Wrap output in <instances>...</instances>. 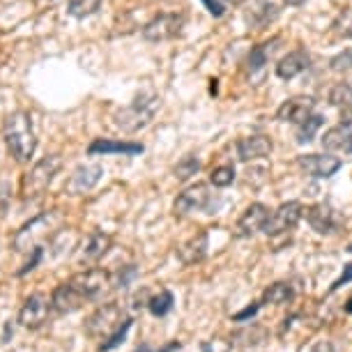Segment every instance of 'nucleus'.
Masks as SVG:
<instances>
[{"mask_svg": "<svg viewBox=\"0 0 352 352\" xmlns=\"http://www.w3.org/2000/svg\"><path fill=\"white\" fill-rule=\"evenodd\" d=\"M5 143L12 152V157L16 162H30V157L35 155L37 138L32 131V120L25 111H16L8 116L5 120Z\"/></svg>", "mask_w": 352, "mask_h": 352, "instance_id": "1", "label": "nucleus"}, {"mask_svg": "<svg viewBox=\"0 0 352 352\" xmlns=\"http://www.w3.org/2000/svg\"><path fill=\"white\" fill-rule=\"evenodd\" d=\"M159 109V97L155 92H143V95H138L134 102L129 106H124L116 113V127L127 131V134H134V131L148 127L150 120L155 118V113Z\"/></svg>", "mask_w": 352, "mask_h": 352, "instance_id": "2", "label": "nucleus"}, {"mask_svg": "<svg viewBox=\"0 0 352 352\" xmlns=\"http://www.w3.org/2000/svg\"><path fill=\"white\" fill-rule=\"evenodd\" d=\"M58 221H60V217H58L56 212H44V214L30 219V221L14 235L12 247H14V251H19V254H28V251L32 254L37 247H42V242L46 237H51L53 232H56L53 228L58 226Z\"/></svg>", "mask_w": 352, "mask_h": 352, "instance_id": "3", "label": "nucleus"}, {"mask_svg": "<svg viewBox=\"0 0 352 352\" xmlns=\"http://www.w3.org/2000/svg\"><path fill=\"white\" fill-rule=\"evenodd\" d=\"M63 168V159L58 155L44 157L42 162H37L32 168L25 173L21 180V194L23 198H37L42 196L49 184L53 182V177L58 175V170Z\"/></svg>", "mask_w": 352, "mask_h": 352, "instance_id": "4", "label": "nucleus"}, {"mask_svg": "<svg viewBox=\"0 0 352 352\" xmlns=\"http://www.w3.org/2000/svg\"><path fill=\"white\" fill-rule=\"evenodd\" d=\"M74 283V288L81 292V297L85 302H99L109 295V290L113 288V281H111V274L106 270H99V267H90V270H83L78 272L69 278Z\"/></svg>", "mask_w": 352, "mask_h": 352, "instance_id": "5", "label": "nucleus"}, {"mask_svg": "<svg viewBox=\"0 0 352 352\" xmlns=\"http://www.w3.org/2000/svg\"><path fill=\"white\" fill-rule=\"evenodd\" d=\"M304 214V208L302 203L297 201H288L283 205H278L274 212H270L267 221L263 226V232L267 237H278V235H285L300 223V219Z\"/></svg>", "mask_w": 352, "mask_h": 352, "instance_id": "6", "label": "nucleus"}, {"mask_svg": "<svg viewBox=\"0 0 352 352\" xmlns=\"http://www.w3.org/2000/svg\"><path fill=\"white\" fill-rule=\"evenodd\" d=\"M122 322H124L122 309L118 307L116 302H109V304H102V307L88 318V322H85V331L95 338H109Z\"/></svg>", "mask_w": 352, "mask_h": 352, "instance_id": "7", "label": "nucleus"}, {"mask_svg": "<svg viewBox=\"0 0 352 352\" xmlns=\"http://www.w3.org/2000/svg\"><path fill=\"white\" fill-rule=\"evenodd\" d=\"M184 23H187L184 14H159L143 25V37L148 42H168V39L180 35Z\"/></svg>", "mask_w": 352, "mask_h": 352, "instance_id": "8", "label": "nucleus"}, {"mask_svg": "<svg viewBox=\"0 0 352 352\" xmlns=\"http://www.w3.org/2000/svg\"><path fill=\"white\" fill-rule=\"evenodd\" d=\"M212 208V194L208 184H194V187L184 189L180 196L175 198V210L177 217L191 214V212H201V210H210Z\"/></svg>", "mask_w": 352, "mask_h": 352, "instance_id": "9", "label": "nucleus"}, {"mask_svg": "<svg viewBox=\"0 0 352 352\" xmlns=\"http://www.w3.org/2000/svg\"><path fill=\"white\" fill-rule=\"evenodd\" d=\"M307 221L318 235H334V232L343 226V219L338 217V212L331 208L329 203L311 205L307 210Z\"/></svg>", "mask_w": 352, "mask_h": 352, "instance_id": "10", "label": "nucleus"}, {"mask_svg": "<svg viewBox=\"0 0 352 352\" xmlns=\"http://www.w3.org/2000/svg\"><path fill=\"white\" fill-rule=\"evenodd\" d=\"M51 300L44 295H30L28 300L23 302L21 311H19V322L23 324L25 329H39L42 324L46 322V318H49V311H51Z\"/></svg>", "mask_w": 352, "mask_h": 352, "instance_id": "11", "label": "nucleus"}, {"mask_svg": "<svg viewBox=\"0 0 352 352\" xmlns=\"http://www.w3.org/2000/svg\"><path fill=\"white\" fill-rule=\"evenodd\" d=\"M102 166L99 164H83L78 166V168L72 173L69 182L65 184V191L72 196H83L88 194V191H92L99 184V180H102Z\"/></svg>", "mask_w": 352, "mask_h": 352, "instance_id": "12", "label": "nucleus"}, {"mask_svg": "<svg viewBox=\"0 0 352 352\" xmlns=\"http://www.w3.org/2000/svg\"><path fill=\"white\" fill-rule=\"evenodd\" d=\"M316 102L311 97H290L278 106L276 118L281 122H292V124H302L309 116H314Z\"/></svg>", "mask_w": 352, "mask_h": 352, "instance_id": "13", "label": "nucleus"}, {"mask_svg": "<svg viewBox=\"0 0 352 352\" xmlns=\"http://www.w3.org/2000/svg\"><path fill=\"white\" fill-rule=\"evenodd\" d=\"M297 166L311 177H331L341 168V159L331 155H302L297 157Z\"/></svg>", "mask_w": 352, "mask_h": 352, "instance_id": "14", "label": "nucleus"}, {"mask_svg": "<svg viewBox=\"0 0 352 352\" xmlns=\"http://www.w3.org/2000/svg\"><path fill=\"white\" fill-rule=\"evenodd\" d=\"M270 217V208L263 203H251L247 210L242 212L240 221H237V228H235V235L237 237H251L256 235L258 230H263L265 221Z\"/></svg>", "mask_w": 352, "mask_h": 352, "instance_id": "15", "label": "nucleus"}, {"mask_svg": "<svg viewBox=\"0 0 352 352\" xmlns=\"http://www.w3.org/2000/svg\"><path fill=\"white\" fill-rule=\"evenodd\" d=\"M85 304V300L81 297V292L74 288L72 281H65L53 290L51 295V307L58 311V314H74Z\"/></svg>", "mask_w": 352, "mask_h": 352, "instance_id": "16", "label": "nucleus"}, {"mask_svg": "<svg viewBox=\"0 0 352 352\" xmlns=\"http://www.w3.org/2000/svg\"><path fill=\"white\" fill-rule=\"evenodd\" d=\"M311 65V56L304 49L290 51L288 56H283L276 65V76L283 78V81H290V78L300 76L302 72H307Z\"/></svg>", "mask_w": 352, "mask_h": 352, "instance_id": "17", "label": "nucleus"}, {"mask_svg": "<svg viewBox=\"0 0 352 352\" xmlns=\"http://www.w3.org/2000/svg\"><path fill=\"white\" fill-rule=\"evenodd\" d=\"M109 249H111V235H106V232H102V230L90 232L88 240L83 242L81 251H78V263L81 265L97 263L99 258H104V254Z\"/></svg>", "mask_w": 352, "mask_h": 352, "instance_id": "18", "label": "nucleus"}, {"mask_svg": "<svg viewBox=\"0 0 352 352\" xmlns=\"http://www.w3.org/2000/svg\"><path fill=\"white\" fill-rule=\"evenodd\" d=\"M272 152V141L263 134H254V136H244L237 141V157L242 162H256V159L267 157Z\"/></svg>", "mask_w": 352, "mask_h": 352, "instance_id": "19", "label": "nucleus"}, {"mask_svg": "<svg viewBox=\"0 0 352 352\" xmlns=\"http://www.w3.org/2000/svg\"><path fill=\"white\" fill-rule=\"evenodd\" d=\"M208 249H210V235L205 230H201L198 235L191 237V240L180 244V249H177V258H180L184 265H196V263L205 261Z\"/></svg>", "mask_w": 352, "mask_h": 352, "instance_id": "20", "label": "nucleus"}, {"mask_svg": "<svg viewBox=\"0 0 352 352\" xmlns=\"http://www.w3.org/2000/svg\"><path fill=\"white\" fill-rule=\"evenodd\" d=\"M278 8L272 0H251L249 10H247V23L251 28H267L272 21H276Z\"/></svg>", "mask_w": 352, "mask_h": 352, "instance_id": "21", "label": "nucleus"}, {"mask_svg": "<svg viewBox=\"0 0 352 352\" xmlns=\"http://www.w3.org/2000/svg\"><path fill=\"white\" fill-rule=\"evenodd\" d=\"M90 155H141V143H127V141H109V138H97L88 148Z\"/></svg>", "mask_w": 352, "mask_h": 352, "instance_id": "22", "label": "nucleus"}, {"mask_svg": "<svg viewBox=\"0 0 352 352\" xmlns=\"http://www.w3.org/2000/svg\"><path fill=\"white\" fill-rule=\"evenodd\" d=\"M292 297H295V290H292V285L285 283V281H276V283H272L270 288H265V292H263V304L281 307V304L292 302Z\"/></svg>", "mask_w": 352, "mask_h": 352, "instance_id": "23", "label": "nucleus"}, {"mask_svg": "<svg viewBox=\"0 0 352 352\" xmlns=\"http://www.w3.org/2000/svg\"><path fill=\"white\" fill-rule=\"evenodd\" d=\"M350 134H352V131H350L348 127H343V124H338V127H331V129L324 131V136H322V148H324V150H329V152L348 150Z\"/></svg>", "mask_w": 352, "mask_h": 352, "instance_id": "24", "label": "nucleus"}, {"mask_svg": "<svg viewBox=\"0 0 352 352\" xmlns=\"http://www.w3.org/2000/svg\"><path fill=\"white\" fill-rule=\"evenodd\" d=\"M173 304H175V297H173V292L170 290H162L159 295H155L148 302V309H150L152 316L164 318V316H168L170 311H173Z\"/></svg>", "mask_w": 352, "mask_h": 352, "instance_id": "25", "label": "nucleus"}, {"mask_svg": "<svg viewBox=\"0 0 352 352\" xmlns=\"http://www.w3.org/2000/svg\"><path fill=\"white\" fill-rule=\"evenodd\" d=\"M324 118L322 116H309L302 124H297V143H311L316 136V131L322 127Z\"/></svg>", "mask_w": 352, "mask_h": 352, "instance_id": "26", "label": "nucleus"}, {"mask_svg": "<svg viewBox=\"0 0 352 352\" xmlns=\"http://www.w3.org/2000/svg\"><path fill=\"white\" fill-rule=\"evenodd\" d=\"M131 324H134V320H131V318H124V322L120 324V327L113 331L109 338H104V343H99V352H111V350H116L118 345H122L124 338H127V334H129Z\"/></svg>", "mask_w": 352, "mask_h": 352, "instance_id": "27", "label": "nucleus"}, {"mask_svg": "<svg viewBox=\"0 0 352 352\" xmlns=\"http://www.w3.org/2000/svg\"><path fill=\"white\" fill-rule=\"evenodd\" d=\"M99 8H102V0H69L67 12L74 19H85L95 14Z\"/></svg>", "mask_w": 352, "mask_h": 352, "instance_id": "28", "label": "nucleus"}, {"mask_svg": "<svg viewBox=\"0 0 352 352\" xmlns=\"http://www.w3.org/2000/svg\"><path fill=\"white\" fill-rule=\"evenodd\" d=\"M276 42V39H274ZM274 42H267V44H261V46H256V49H251L249 53V58H247V67L249 72H258V69H263L265 65H267V58H270V53H272V46H274Z\"/></svg>", "mask_w": 352, "mask_h": 352, "instance_id": "29", "label": "nucleus"}, {"mask_svg": "<svg viewBox=\"0 0 352 352\" xmlns=\"http://www.w3.org/2000/svg\"><path fill=\"white\" fill-rule=\"evenodd\" d=\"M201 170V162H198V159L194 157V155H187L184 159H180V162H177V166H175V177L180 182H187V180H191V177L196 175V173Z\"/></svg>", "mask_w": 352, "mask_h": 352, "instance_id": "30", "label": "nucleus"}, {"mask_svg": "<svg viewBox=\"0 0 352 352\" xmlns=\"http://www.w3.org/2000/svg\"><path fill=\"white\" fill-rule=\"evenodd\" d=\"M329 104L331 106H348L352 104V81H341L329 90Z\"/></svg>", "mask_w": 352, "mask_h": 352, "instance_id": "31", "label": "nucleus"}, {"mask_svg": "<svg viewBox=\"0 0 352 352\" xmlns=\"http://www.w3.org/2000/svg\"><path fill=\"white\" fill-rule=\"evenodd\" d=\"M210 182L219 189L230 187V184L235 182V168H232L230 164L217 166V168H212V173H210Z\"/></svg>", "mask_w": 352, "mask_h": 352, "instance_id": "32", "label": "nucleus"}, {"mask_svg": "<svg viewBox=\"0 0 352 352\" xmlns=\"http://www.w3.org/2000/svg\"><path fill=\"white\" fill-rule=\"evenodd\" d=\"M331 30H334L338 37L352 39V8L343 10L341 14L334 19V23H331Z\"/></svg>", "mask_w": 352, "mask_h": 352, "instance_id": "33", "label": "nucleus"}, {"mask_svg": "<svg viewBox=\"0 0 352 352\" xmlns=\"http://www.w3.org/2000/svg\"><path fill=\"white\" fill-rule=\"evenodd\" d=\"M138 276V272L134 265H127V267H120L116 272V274H111V281H113V288H127V285L134 281V278Z\"/></svg>", "mask_w": 352, "mask_h": 352, "instance_id": "34", "label": "nucleus"}, {"mask_svg": "<svg viewBox=\"0 0 352 352\" xmlns=\"http://www.w3.org/2000/svg\"><path fill=\"white\" fill-rule=\"evenodd\" d=\"M329 67L334 72H350L352 69V49H345L329 60Z\"/></svg>", "mask_w": 352, "mask_h": 352, "instance_id": "35", "label": "nucleus"}, {"mask_svg": "<svg viewBox=\"0 0 352 352\" xmlns=\"http://www.w3.org/2000/svg\"><path fill=\"white\" fill-rule=\"evenodd\" d=\"M10 203H12V184L3 180L0 182V217H5Z\"/></svg>", "mask_w": 352, "mask_h": 352, "instance_id": "36", "label": "nucleus"}, {"mask_svg": "<svg viewBox=\"0 0 352 352\" xmlns=\"http://www.w3.org/2000/svg\"><path fill=\"white\" fill-rule=\"evenodd\" d=\"M350 281H352V263H348V265H345V267H343V272H341V276H338L336 281L331 283V292H334V290H338V288H343V285H348Z\"/></svg>", "mask_w": 352, "mask_h": 352, "instance_id": "37", "label": "nucleus"}, {"mask_svg": "<svg viewBox=\"0 0 352 352\" xmlns=\"http://www.w3.org/2000/svg\"><path fill=\"white\" fill-rule=\"evenodd\" d=\"M203 352H232V345L226 341H208L203 343Z\"/></svg>", "mask_w": 352, "mask_h": 352, "instance_id": "38", "label": "nucleus"}, {"mask_svg": "<svg viewBox=\"0 0 352 352\" xmlns=\"http://www.w3.org/2000/svg\"><path fill=\"white\" fill-rule=\"evenodd\" d=\"M39 261H42V247H37L35 251H32V258L28 263H25V267L23 270H19V276H25L28 272H32L39 265Z\"/></svg>", "mask_w": 352, "mask_h": 352, "instance_id": "39", "label": "nucleus"}, {"mask_svg": "<svg viewBox=\"0 0 352 352\" xmlns=\"http://www.w3.org/2000/svg\"><path fill=\"white\" fill-rule=\"evenodd\" d=\"M258 309H261V304H249V307L244 309V311H240V314L232 316V320H235V322H247L249 318H254L258 314Z\"/></svg>", "mask_w": 352, "mask_h": 352, "instance_id": "40", "label": "nucleus"}, {"mask_svg": "<svg viewBox=\"0 0 352 352\" xmlns=\"http://www.w3.org/2000/svg\"><path fill=\"white\" fill-rule=\"evenodd\" d=\"M205 8H208V12L212 16H221L223 14V5L219 3V0H203Z\"/></svg>", "mask_w": 352, "mask_h": 352, "instance_id": "41", "label": "nucleus"}, {"mask_svg": "<svg viewBox=\"0 0 352 352\" xmlns=\"http://www.w3.org/2000/svg\"><path fill=\"white\" fill-rule=\"evenodd\" d=\"M343 127H352V104L348 106H341V116H338Z\"/></svg>", "mask_w": 352, "mask_h": 352, "instance_id": "42", "label": "nucleus"}, {"mask_svg": "<svg viewBox=\"0 0 352 352\" xmlns=\"http://www.w3.org/2000/svg\"><path fill=\"white\" fill-rule=\"evenodd\" d=\"M285 5H290V8H302L304 3H307V0H283Z\"/></svg>", "mask_w": 352, "mask_h": 352, "instance_id": "43", "label": "nucleus"}, {"mask_svg": "<svg viewBox=\"0 0 352 352\" xmlns=\"http://www.w3.org/2000/svg\"><path fill=\"white\" fill-rule=\"evenodd\" d=\"M345 152H348V155H352V134H350V141H348V150H345Z\"/></svg>", "mask_w": 352, "mask_h": 352, "instance_id": "44", "label": "nucleus"}, {"mask_svg": "<svg viewBox=\"0 0 352 352\" xmlns=\"http://www.w3.org/2000/svg\"><path fill=\"white\" fill-rule=\"evenodd\" d=\"M345 311H348V314H352V297L348 300V307H345Z\"/></svg>", "mask_w": 352, "mask_h": 352, "instance_id": "45", "label": "nucleus"}, {"mask_svg": "<svg viewBox=\"0 0 352 352\" xmlns=\"http://www.w3.org/2000/svg\"><path fill=\"white\" fill-rule=\"evenodd\" d=\"M228 3H232V5H242V3H247V0H228Z\"/></svg>", "mask_w": 352, "mask_h": 352, "instance_id": "46", "label": "nucleus"}, {"mask_svg": "<svg viewBox=\"0 0 352 352\" xmlns=\"http://www.w3.org/2000/svg\"><path fill=\"white\" fill-rule=\"evenodd\" d=\"M136 352H152V350H150V348H138Z\"/></svg>", "mask_w": 352, "mask_h": 352, "instance_id": "47", "label": "nucleus"}, {"mask_svg": "<svg viewBox=\"0 0 352 352\" xmlns=\"http://www.w3.org/2000/svg\"><path fill=\"white\" fill-rule=\"evenodd\" d=\"M348 251H352V244H350V249H348Z\"/></svg>", "mask_w": 352, "mask_h": 352, "instance_id": "48", "label": "nucleus"}, {"mask_svg": "<svg viewBox=\"0 0 352 352\" xmlns=\"http://www.w3.org/2000/svg\"><path fill=\"white\" fill-rule=\"evenodd\" d=\"M49 3H51V0H49Z\"/></svg>", "mask_w": 352, "mask_h": 352, "instance_id": "49", "label": "nucleus"}]
</instances>
